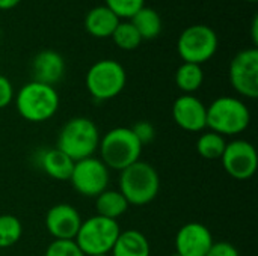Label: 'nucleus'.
I'll use <instances>...</instances> for the list:
<instances>
[{
    "instance_id": "nucleus-2",
    "label": "nucleus",
    "mask_w": 258,
    "mask_h": 256,
    "mask_svg": "<svg viewBox=\"0 0 258 256\" xmlns=\"http://www.w3.org/2000/svg\"><path fill=\"white\" fill-rule=\"evenodd\" d=\"M142 148V143L132 128L116 127L100 137V160L107 166V169L121 172L133 163L139 161Z\"/></svg>"
},
{
    "instance_id": "nucleus-21",
    "label": "nucleus",
    "mask_w": 258,
    "mask_h": 256,
    "mask_svg": "<svg viewBox=\"0 0 258 256\" xmlns=\"http://www.w3.org/2000/svg\"><path fill=\"white\" fill-rule=\"evenodd\" d=\"M204 81V72L201 65L195 63H186L183 62L177 72H175V83L180 91H183L186 95H192L197 92Z\"/></svg>"
},
{
    "instance_id": "nucleus-22",
    "label": "nucleus",
    "mask_w": 258,
    "mask_h": 256,
    "mask_svg": "<svg viewBox=\"0 0 258 256\" xmlns=\"http://www.w3.org/2000/svg\"><path fill=\"white\" fill-rule=\"evenodd\" d=\"M225 146H227L225 137L215 131H207L201 134L200 139L197 140V151L206 160L221 158L225 151Z\"/></svg>"
},
{
    "instance_id": "nucleus-12",
    "label": "nucleus",
    "mask_w": 258,
    "mask_h": 256,
    "mask_svg": "<svg viewBox=\"0 0 258 256\" xmlns=\"http://www.w3.org/2000/svg\"><path fill=\"white\" fill-rule=\"evenodd\" d=\"M82 222L80 213L70 204L53 205L45 214V228L54 240H76Z\"/></svg>"
},
{
    "instance_id": "nucleus-35",
    "label": "nucleus",
    "mask_w": 258,
    "mask_h": 256,
    "mask_svg": "<svg viewBox=\"0 0 258 256\" xmlns=\"http://www.w3.org/2000/svg\"><path fill=\"white\" fill-rule=\"evenodd\" d=\"M0 36H2V29H0Z\"/></svg>"
},
{
    "instance_id": "nucleus-23",
    "label": "nucleus",
    "mask_w": 258,
    "mask_h": 256,
    "mask_svg": "<svg viewBox=\"0 0 258 256\" xmlns=\"http://www.w3.org/2000/svg\"><path fill=\"white\" fill-rule=\"evenodd\" d=\"M23 234L21 222L12 214H2L0 216V247H12L15 246Z\"/></svg>"
},
{
    "instance_id": "nucleus-9",
    "label": "nucleus",
    "mask_w": 258,
    "mask_h": 256,
    "mask_svg": "<svg viewBox=\"0 0 258 256\" xmlns=\"http://www.w3.org/2000/svg\"><path fill=\"white\" fill-rule=\"evenodd\" d=\"M109 169L107 166L95 157L83 158L74 163L70 183L73 189L85 198H97L109 186Z\"/></svg>"
},
{
    "instance_id": "nucleus-13",
    "label": "nucleus",
    "mask_w": 258,
    "mask_h": 256,
    "mask_svg": "<svg viewBox=\"0 0 258 256\" xmlns=\"http://www.w3.org/2000/svg\"><path fill=\"white\" fill-rule=\"evenodd\" d=\"M210 229L197 222L183 225L175 235V253L180 256H206L213 244Z\"/></svg>"
},
{
    "instance_id": "nucleus-14",
    "label": "nucleus",
    "mask_w": 258,
    "mask_h": 256,
    "mask_svg": "<svg viewBox=\"0 0 258 256\" xmlns=\"http://www.w3.org/2000/svg\"><path fill=\"white\" fill-rule=\"evenodd\" d=\"M172 118L184 131L198 133L207 127V107L194 95H181L172 106Z\"/></svg>"
},
{
    "instance_id": "nucleus-20",
    "label": "nucleus",
    "mask_w": 258,
    "mask_h": 256,
    "mask_svg": "<svg viewBox=\"0 0 258 256\" xmlns=\"http://www.w3.org/2000/svg\"><path fill=\"white\" fill-rule=\"evenodd\" d=\"M130 23L136 27L138 33L144 39H154L162 32V18L159 12L153 8L144 6L141 11H138L132 18Z\"/></svg>"
},
{
    "instance_id": "nucleus-4",
    "label": "nucleus",
    "mask_w": 258,
    "mask_h": 256,
    "mask_svg": "<svg viewBox=\"0 0 258 256\" xmlns=\"http://www.w3.org/2000/svg\"><path fill=\"white\" fill-rule=\"evenodd\" d=\"M17 112L29 122L48 121L59 109V95L53 86L29 81L17 94Z\"/></svg>"
},
{
    "instance_id": "nucleus-11",
    "label": "nucleus",
    "mask_w": 258,
    "mask_h": 256,
    "mask_svg": "<svg viewBox=\"0 0 258 256\" xmlns=\"http://www.w3.org/2000/svg\"><path fill=\"white\" fill-rule=\"evenodd\" d=\"M221 160L225 172L234 180L245 181L252 178L257 172V149L248 140L237 139L227 143Z\"/></svg>"
},
{
    "instance_id": "nucleus-25",
    "label": "nucleus",
    "mask_w": 258,
    "mask_h": 256,
    "mask_svg": "<svg viewBox=\"0 0 258 256\" xmlns=\"http://www.w3.org/2000/svg\"><path fill=\"white\" fill-rule=\"evenodd\" d=\"M119 20L132 18L145 6V0H106V5Z\"/></svg>"
},
{
    "instance_id": "nucleus-6",
    "label": "nucleus",
    "mask_w": 258,
    "mask_h": 256,
    "mask_svg": "<svg viewBox=\"0 0 258 256\" xmlns=\"http://www.w3.org/2000/svg\"><path fill=\"white\" fill-rule=\"evenodd\" d=\"M119 234L121 229L116 220L101 216H92L88 220L82 222L74 241L85 256L109 255Z\"/></svg>"
},
{
    "instance_id": "nucleus-10",
    "label": "nucleus",
    "mask_w": 258,
    "mask_h": 256,
    "mask_svg": "<svg viewBox=\"0 0 258 256\" xmlns=\"http://www.w3.org/2000/svg\"><path fill=\"white\" fill-rule=\"evenodd\" d=\"M228 77L233 89L249 100L258 97V50L257 47L239 51L228 69Z\"/></svg>"
},
{
    "instance_id": "nucleus-31",
    "label": "nucleus",
    "mask_w": 258,
    "mask_h": 256,
    "mask_svg": "<svg viewBox=\"0 0 258 256\" xmlns=\"http://www.w3.org/2000/svg\"><path fill=\"white\" fill-rule=\"evenodd\" d=\"M252 42H254V45H257L258 44V17L255 15V18H254V21H252Z\"/></svg>"
},
{
    "instance_id": "nucleus-28",
    "label": "nucleus",
    "mask_w": 258,
    "mask_h": 256,
    "mask_svg": "<svg viewBox=\"0 0 258 256\" xmlns=\"http://www.w3.org/2000/svg\"><path fill=\"white\" fill-rule=\"evenodd\" d=\"M206 256H240L239 250L228 241L213 243Z\"/></svg>"
},
{
    "instance_id": "nucleus-5",
    "label": "nucleus",
    "mask_w": 258,
    "mask_h": 256,
    "mask_svg": "<svg viewBox=\"0 0 258 256\" xmlns=\"http://www.w3.org/2000/svg\"><path fill=\"white\" fill-rule=\"evenodd\" d=\"M251 122L248 106L234 97H219L207 107V127L221 136L243 133Z\"/></svg>"
},
{
    "instance_id": "nucleus-29",
    "label": "nucleus",
    "mask_w": 258,
    "mask_h": 256,
    "mask_svg": "<svg viewBox=\"0 0 258 256\" xmlns=\"http://www.w3.org/2000/svg\"><path fill=\"white\" fill-rule=\"evenodd\" d=\"M14 100V88L9 78L0 74V109L8 107Z\"/></svg>"
},
{
    "instance_id": "nucleus-17",
    "label": "nucleus",
    "mask_w": 258,
    "mask_h": 256,
    "mask_svg": "<svg viewBox=\"0 0 258 256\" xmlns=\"http://www.w3.org/2000/svg\"><path fill=\"white\" fill-rule=\"evenodd\" d=\"M110 256H151L148 238L136 229H127L118 235Z\"/></svg>"
},
{
    "instance_id": "nucleus-3",
    "label": "nucleus",
    "mask_w": 258,
    "mask_h": 256,
    "mask_svg": "<svg viewBox=\"0 0 258 256\" xmlns=\"http://www.w3.org/2000/svg\"><path fill=\"white\" fill-rule=\"evenodd\" d=\"M160 190V177L157 170L145 161H136L121 170L119 193L128 205L144 207L156 199Z\"/></svg>"
},
{
    "instance_id": "nucleus-32",
    "label": "nucleus",
    "mask_w": 258,
    "mask_h": 256,
    "mask_svg": "<svg viewBox=\"0 0 258 256\" xmlns=\"http://www.w3.org/2000/svg\"><path fill=\"white\" fill-rule=\"evenodd\" d=\"M171 256H180L178 253H174V255H171Z\"/></svg>"
},
{
    "instance_id": "nucleus-15",
    "label": "nucleus",
    "mask_w": 258,
    "mask_h": 256,
    "mask_svg": "<svg viewBox=\"0 0 258 256\" xmlns=\"http://www.w3.org/2000/svg\"><path fill=\"white\" fill-rule=\"evenodd\" d=\"M65 74V60L54 50H42L32 60L33 81L54 86Z\"/></svg>"
},
{
    "instance_id": "nucleus-33",
    "label": "nucleus",
    "mask_w": 258,
    "mask_h": 256,
    "mask_svg": "<svg viewBox=\"0 0 258 256\" xmlns=\"http://www.w3.org/2000/svg\"><path fill=\"white\" fill-rule=\"evenodd\" d=\"M246 2H257V0H246Z\"/></svg>"
},
{
    "instance_id": "nucleus-30",
    "label": "nucleus",
    "mask_w": 258,
    "mask_h": 256,
    "mask_svg": "<svg viewBox=\"0 0 258 256\" xmlns=\"http://www.w3.org/2000/svg\"><path fill=\"white\" fill-rule=\"evenodd\" d=\"M21 0H0V9L3 11H9L12 8H15Z\"/></svg>"
},
{
    "instance_id": "nucleus-34",
    "label": "nucleus",
    "mask_w": 258,
    "mask_h": 256,
    "mask_svg": "<svg viewBox=\"0 0 258 256\" xmlns=\"http://www.w3.org/2000/svg\"><path fill=\"white\" fill-rule=\"evenodd\" d=\"M95 256H110V255H95Z\"/></svg>"
},
{
    "instance_id": "nucleus-27",
    "label": "nucleus",
    "mask_w": 258,
    "mask_h": 256,
    "mask_svg": "<svg viewBox=\"0 0 258 256\" xmlns=\"http://www.w3.org/2000/svg\"><path fill=\"white\" fill-rule=\"evenodd\" d=\"M133 133L136 134V137L139 139V142L142 143V146H145L147 143H151L154 136H156V131H154V127L148 122V121H139L135 124V127H132Z\"/></svg>"
},
{
    "instance_id": "nucleus-19",
    "label": "nucleus",
    "mask_w": 258,
    "mask_h": 256,
    "mask_svg": "<svg viewBox=\"0 0 258 256\" xmlns=\"http://www.w3.org/2000/svg\"><path fill=\"white\" fill-rule=\"evenodd\" d=\"M97 216L116 220L128 210V202L119 193V190H104L95 198Z\"/></svg>"
},
{
    "instance_id": "nucleus-7",
    "label": "nucleus",
    "mask_w": 258,
    "mask_h": 256,
    "mask_svg": "<svg viewBox=\"0 0 258 256\" xmlns=\"http://www.w3.org/2000/svg\"><path fill=\"white\" fill-rule=\"evenodd\" d=\"M127 74L124 66L112 59L95 62L86 72V89L97 101H107L118 97L125 88Z\"/></svg>"
},
{
    "instance_id": "nucleus-26",
    "label": "nucleus",
    "mask_w": 258,
    "mask_h": 256,
    "mask_svg": "<svg viewBox=\"0 0 258 256\" xmlns=\"http://www.w3.org/2000/svg\"><path fill=\"white\" fill-rule=\"evenodd\" d=\"M44 256H85L74 240H54Z\"/></svg>"
},
{
    "instance_id": "nucleus-1",
    "label": "nucleus",
    "mask_w": 258,
    "mask_h": 256,
    "mask_svg": "<svg viewBox=\"0 0 258 256\" xmlns=\"http://www.w3.org/2000/svg\"><path fill=\"white\" fill-rule=\"evenodd\" d=\"M100 133L94 121L85 116L70 119L59 131L56 148L74 163L89 158L98 149Z\"/></svg>"
},
{
    "instance_id": "nucleus-16",
    "label": "nucleus",
    "mask_w": 258,
    "mask_h": 256,
    "mask_svg": "<svg viewBox=\"0 0 258 256\" xmlns=\"http://www.w3.org/2000/svg\"><path fill=\"white\" fill-rule=\"evenodd\" d=\"M119 21L121 20L107 6H95L85 17V29L95 38H109Z\"/></svg>"
},
{
    "instance_id": "nucleus-24",
    "label": "nucleus",
    "mask_w": 258,
    "mask_h": 256,
    "mask_svg": "<svg viewBox=\"0 0 258 256\" xmlns=\"http://www.w3.org/2000/svg\"><path fill=\"white\" fill-rule=\"evenodd\" d=\"M113 42L121 48V50H135L141 45L142 38L138 33L136 27L130 21H119L116 29L112 33Z\"/></svg>"
},
{
    "instance_id": "nucleus-18",
    "label": "nucleus",
    "mask_w": 258,
    "mask_h": 256,
    "mask_svg": "<svg viewBox=\"0 0 258 256\" xmlns=\"http://www.w3.org/2000/svg\"><path fill=\"white\" fill-rule=\"evenodd\" d=\"M41 167L50 178L57 181H68L74 167V161L57 148H53L42 152Z\"/></svg>"
},
{
    "instance_id": "nucleus-8",
    "label": "nucleus",
    "mask_w": 258,
    "mask_h": 256,
    "mask_svg": "<svg viewBox=\"0 0 258 256\" xmlns=\"http://www.w3.org/2000/svg\"><path fill=\"white\" fill-rule=\"evenodd\" d=\"M177 50L183 62L201 65L210 60L218 50V35L206 24L184 29L177 41Z\"/></svg>"
}]
</instances>
